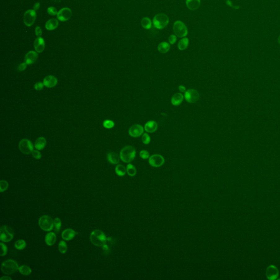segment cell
<instances>
[{
  "instance_id": "6da1fadb",
  "label": "cell",
  "mask_w": 280,
  "mask_h": 280,
  "mask_svg": "<svg viewBox=\"0 0 280 280\" xmlns=\"http://www.w3.org/2000/svg\"><path fill=\"white\" fill-rule=\"evenodd\" d=\"M136 154V149L133 146H127L121 150L120 158L123 162L129 163L134 159Z\"/></svg>"
},
{
  "instance_id": "7a4b0ae2",
  "label": "cell",
  "mask_w": 280,
  "mask_h": 280,
  "mask_svg": "<svg viewBox=\"0 0 280 280\" xmlns=\"http://www.w3.org/2000/svg\"><path fill=\"white\" fill-rule=\"evenodd\" d=\"M107 240L106 235L100 230H95L91 233V242L96 246L102 247L106 243Z\"/></svg>"
},
{
  "instance_id": "3957f363",
  "label": "cell",
  "mask_w": 280,
  "mask_h": 280,
  "mask_svg": "<svg viewBox=\"0 0 280 280\" xmlns=\"http://www.w3.org/2000/svg\"><path fill=\"white\" fill-rule=\"evenodd\" d=\"M19 269L18 263L13 259H8L3 262L1 265V270L3 273L7 275L15 273Z\"/></svg>"
},
{
  "instance_id": "277c9868",
  "label": "cell",
  "mask_w": 280,
  "mask_h": 280,
  "mask_svg": "<svg viewBox=\"0 0 280 280\" xmlns=\"http://www.w3.org/2000/svg\"><path fill=\"white\" fill-rule=\"evenodd\" d=\"M169 17L164 13L157 14L153 19V25L158 29H164L169 24Z\"/></svg>"
},
{
  "instance_id": "5b68a950",
  "label": "cell",
  "mask_w": 280,
  "mask_h": 280,
  "mask_svg": "<svg viewBox=\"0 0 280 280\" xmlns=\"http://www.w3.org/2000/svg\"><path fill=\"white\" fill-rule=\"evenodd\" d=\"M38 225L43 230L51 232L54 228V220L49 216H42L38 220Z\"/></svg>"
},
{
  "instance_id": "8992f818",
  "label": "cell",
  "mask_w": 280,
  "mask_h": 280,
  "mask_svg": "<svg viewBox=\"0 0 280 280\" xmlns=\"http://www.w3.org/2000/svg\"><path fill=\"white\" fill-rule=\"evenodd\" d=\"M14 237V231L12 228L3 225L0 229V240L4 242L11 241Z\"/></svg>"
},
{
  "instance_id": "52a82bcc",
  "label": "cell",
  "mask_w": 280,
  "mask_h": 280,
  "mask_svg": "<svg viewBox=\"0 0 280 280\" xmlns=\"http://www.w3.org/2000/svg\"><path fill=\"white\" fill-rule=\"evenodd\" d=\"M173 30L176 36L178 37H185L188 35V29L185 24L182 21L177 20L174 24Z\"/></svg>"
},
{
  "instance_id": "ba28073f",
  "label": "cell",
  "mask_w": 280,
  "mask_h": 280,
  "mask_svg": "<svg viewBox=\"0 0 280 280\" xmlns=\"http://www.w3.org/2000/svg\"><path fill=\"white\" fill-rule=\"evenodd\" d=\"M19 148L21 152L25 154H30L33 151V146L31 141L28 139L21 140L19 144Z\"/></svg>"
},
{
  "instance_id": "9c48e42d",
  "label": "cell",
  "mask_w": 280,
  "mask_h": 280,
  "mask_svg": "<svg viewBox=\"0 0 280 280\" xmlns=\"http://www.w3.org/2000/svg\"><path fill=\"white\" fill-rule=\"evenodd\" d=\"M200 95L198 91L190 89H188L184 93V98L185 100L189 103L194 104L197 102L199 100Z\"/></svg>"
},
{
  "instance_id": "30bf717a",
  "label": "cell",
  "mask_w": 280,
  "mask_h": 280,
  "mask_svg": "<svg viewBox=\"0 0 280 280\" xmlns=\"http://www.w3.org/2000/svg\"><path fill=\"white\" fill-rule=\"evenodd\" d=\"M149 164L154 167H158L162 166L164 164L165 159L162 155L160 154H153L149 158Z\"/></svg>"
},
{
  "instance_id": "8fae6325",
  "label": "cell",
  "mask_w": 280,
  "mask_h": 280,
  "mask_svg": "<svg viewBox=\"0 0 280 280\" xmlns=\"http://www.w3.org/2000/svg\"><path fill=\"white\" fill-rule=\"evenodd\" d=\"M36 18V13L35 10H28L24 16V21L27 26L33 25Z\"/></svg>"
},
{
  "instance_id": "7c38bea8",
  "label": "cell",
  "mask_w": 280,
  "mask_h": 280,
  "mask_svg": "<svg viewBox=\"0 0 280 280\" xmlns=\"http://www.w3.org/2000/svg\"><path fill=\"white\" fill-rule=\"evenodd\" d=\"M144 127L140 124H135L130 127L129 134L131 136L134 138L141 136L144 132Z\"/></svg>"
},
{
  "instance_id": "4fadbf2b",
  "label": "cell",
  "mask_w": 280,
  "mask_h": 280,
  "mask_svg": "<svg viewBox=\"0 0 280 280\" xmlns=\"http://www.w3.org/2000/svg\"><path fill=\"white\" fill-rule=\"evenodd\" d=\"M72 16V11L69 8H64L57 14L58 19L61 21H67Z\"/></svg>"
},
{
  "instance_id": "5bb4252c",
  "label": "cell",
  "mask_w": 280,
  "mask_h": 280,
  "mask_svg": "<svg viewBox=\"0 0 280 280\" xmlns=\"http://www.w3.org/2000/svg\"><path fill=\"white\" fill-rule=\"evenodd\" d=\"M43 83L44 86L47 88H53L58 83V79L56 77L49 75L44 78Z\"/></svg>"
},
{
  "instance_id": "9a60e30c",
  "label": "cell",
  "mask_w": 280,
  "mask_h": 280,
  "mask_svg": "<svg viewBox=\"0 0 280 280\" xmlns=\"http://www.w3.org/2000/svg\"><path fill=\"white\" fill-rule=\"evenodd\" d=\"M34 48L37 53H42L45 48V42L42 37H38L34 42Z\"/></svg>"
},
{
  "instance_id": "2e32d148",
  "label": "cell",
  "mask_w": 280,
  "mask_h": 280,
  "mask_svg": "<svg viewBox=\"0 0 280 280\" xmlns=\"http://www.w3.org/2000/svg\"><path fill=\"white\" fill-rule=\"evenodd\" d=\"M38 58V54L34 51H29L25 56V62L28 65H31L35 63Z\"/></svg>"
},
{
  "instance_id": "e0dca14e",
  "label": "cell",
  "mask_w": 280,
  "mask_h": 280,
  "mask_svg": "<svg viewBox=\"0 0 280 280\" xmlns=\"http://www.w3.org/2000/svg\"><path fill=\"white\" fill-rule=\"evenodd\" d=\"M76 234H78V233L75 232L74 230L72 229H67L63 231L61 236L63 240L66 241H69L72 240V238H74Z\"/></svg>"
},
{
  "instance_id": "ac0fdd59",
  "label": "cell",
  "mask_w": 280,
  "mask_h": 280,
  "mask_svg": "<svg viewBox=\"0 0 280 280\" xmlns=\"http://www.w3.org/2000/svg\"><path fill=\"white\" fill-rule=\"evenodd\" d=\"M144 129L148 133L154 132L158 129L157 123L154 121H149L146 123Z\"/></svg>"
},
{
  "instance_id": "d6986e66",
  "label": "cell",
  "mask_w": 280,
  "mask_h": 280,
  "mask_svg": "<svg viewBox=\"0 0 280 280\" xmlns=\"http://www.w3.org/2000/svg\"><path fill=\"white\" fill-rule=\"evenodd\" d=\"M56 236L53 232H49L47 234L45 237V242L47 245L51 246L56 243Z\"/></svg>"
},
{
  "instance_id": "ffe728a7",
  "label": "cell",
  "mask_w": 280,
  "mask_h": 280,
  "mask_svg": "<svg viewBox=\"0 0 280 280\" xmlns=\"http://www.w3.org/2000/svg\"><path fill=\"white\" fill-rule=\"evenodd\" d=\"M186 6L188 9L194 11L200 6V0H186Z\"/></svg>"
},
{
  "instance_id": "44dd1931",
  "label": "cell",
  "mask_w": 280,
  "mask_h": 280,
  "mask_svg": "<svg viewBox=\"0 0 280 280\" xmlns=\"http://www.w3.org/2000/svg\"><path fill=\"white\" fill-rule=\"evenodd\" d=\"M184 96L181 93H177L175 94L171 98V104L174 106H178L183 101Z\"/></svg>"
},
{
  "instance_id": "7402d4cb",
  "label": "cell",
  "mask_w": 280,
  "mask_h": 280,
  "mask_svg": "<svg viewBox=\"0 0 280 280\" xmlns=\"http://www.w3.org/2000/svg\"><path fill=\"white\" fill-rule=\"evenodd\" d=\"M107 159L112 164H117L120 161V157L114 152H109L107 154Z\"/></svg>"
},
{
  "instance_id": "603a6c76",
  "label": "cell",
  "mask_w": 280,
  "mask_h": 280,
  "mask_svg": "<svg viewBox=\"0 0 280 280\" xmlns=\"http://www.w3.org/2000/svg\"><path fill=\"white\" fill-rule=\"evenodd\" d=\"M46 140L43 137H40L36 140L35 147L37 150H42L46 145Z\"/></svg>"
},
{
  "instance_id": "cb8c5ba5",
  "label": "cell",
  "mask_w": 280,
  "mask_h": 280,
  "mask_svg": "<svg viewBox=\"0 0 280 280\" xmlns=\"http://www.w3.org/2000/svg\"><path fill=\"white\" fill-rule=\"evenodd\" d=\"M59 25L58 20L56 19H51L47 21L46 24V28L48 30H53L57 28Z\"/></svg>"
},
{
  "instance_id": "d4e9b609",
  "label": "cell",
  "mask_w": 280,
  "mask_h": 280,
  "mask_svg": "<svg viewBox=\"0 0 280 280\" xmlns=\"http://www.w3.org/2000/svg\"><path fill=\"white\" fill-rule=\"evenodd\" d=\"M170 49V45L167 42L160 43L158 46V50L161 53H167Z\"/></svg>"
},
{
  "instance_id": "484cf974",
  "label": "cell",
  "mask_w": 280,
  "mask_h": 280,
  "mask_svg": "<svg viewBox=\"0 0 280 280\" xmlns=\"http://www.w3.org/2000/svg\"><path fill=\"white\" fill-rule=\"evenodd\" d=\"M189 45V39L187 37H183L179 41L178 48L181 51H184L187 48Z\"/></svg>"
},
{
  "instance_id": "4316f807",
  "label": "cell",
  "mask_w": 280,
  "mask_h": 280,
  "mask_svg": "<svg viewBox=\"0 0 280 280\" xmlns=\"http://www.w3.org/2000/svg\"><path fill=\"white\" fill-rule=\"evenodd\" d=\"M278 271L277 269L276 268L275 266H270L267 270L266 275L269 278L273 279L276 278V276H278Z\"/></svg>"
},
{
  "instance_id": "83f0119b",
  "label": "cell",
  "mask_w": 280,
  "mask_h": 280,
  "mask_svg": "<svg viewBox=\"0 0 280 280\" xmlns=\"http://www.w3.org/2000/svg\"><path fill=\"white\" fill-rule=\"evenodd\" d=\"M19 273L24 276L29 275L32 272L31 269L27 265H22L19 266L18 269Z\"/></svg>"
},
{
  "instance_id": "f1b7e54d",
  "label": "cell",
  "mask_w": 280,
  "mask_h": 280,
  "mask_svg": "<svg viewBox=\"0 0 280 280\" xmlns=\"http://www.w3.org/2000/svg\"><path fill=\"white\" fill-rule=\"evenodd\" d=\"M115 171L117 175L122 177L124 176L126 174L127 168H125V167L123 165L119 164L117 165V167H116Z\"/></svg>"
},
{
  "instance_id": "f546056e",
  "label": "cell",
  "mask_w": 280,
  "mask_h": 280,
  "mask_svg": "<svg viewBox=\"0 0 280 280\" xmlns=\"http://www.w3.org/2000/svg\"><path fill=\"white\" fill-rule=\"evenodd\" d=\"M141 26L145 29H149L152 27V21L148 17H144L141 20Z\"/></svg>"
},
{
  "instance_id": "4dcf8cb0",
  "label": "cell",
  "mask_w": 280,
  "mask_h": 280,
  "mask_svg": "<svg viewBox=\"0 0 280 280\" xmlns=\"http://www.w3.org/2000/svg\"><path fill=\"white\" fill-rule=\"evenodd\" d=\"M14 246H15L16 248L17 249V250H23L26 247V243L25 240H22V239H20V240H17V241L15 242Z\"/></svg>"
},
{
  "instance_id": "1f68e13d",
  "label": "cell",
  "mask_w": 280,
  "mask_h": 280,
  "mask_svg": "<svg viewBox=\"0 0 280 280\" xmlns=\"http://www.w3.org/2000/svg\"><path fill=\"white\" fill-rule=\"evenodd\" d=\"M127 172L130 176H135L136 174V169L133 165L129 164L127 167Z\"/></svg>"
},
{
  "instance_id": "d6a6232c",
  "label": "cell",
  "mask_w": 280,
  "mask_h": 280,
  "mask_svg": "<svg viewBox=\"0 0 280 280\" xmlns=\"http://www.w3.org/2000/svg\"><path fill=\"white\" fill-rule=\"evenodd\" d=\"M61 227V220L59 218H56L54 220V230L56 233L59 232Z\"/></svg>"
},
{
  "instance_id": "836d02e7",
  "label": "cell",
  "mask_w": 280,
  "mask_h": 280,
  "mask_svg": "<svg viewBox=\"0 0 280 280\" xmlns=\"http://www.w3.org/2000/svg\"><path fill=\"white\" fill-rule=\"evenodd\" d=\"M58 248H59V251L62 254H64V253L67 252V244H66L65 241H61L59 243Z\"/></svg>"
},
{
  "instance_id": "e575fe53",
  "label": "cell",
  "mask_w": 280,
  "mask_h": 280,
  "mask_svg": "<svg viewBox=\"0 0 280 280\" xmlns=\"http://www.w3.org/2000/svg\"><path fill=\"white\" fill-rule=\"evenodd\" d=\"M8 188V183L5 180H1L0 181V192L2 193L5 192Z\"/></svg>"
},
{
  "instance_id": "d590c367",
  "label": "cell",
  "mask_w": 280,
  "mask_h": 280,
  "mask_svg": "<svg viewBox=\"0 0 280 280\" xmlns=\"http://www.w3.org/2000/svg\"><path fill=\"white\" fill-rule=\"evenodd\" d=\"M142 142L144 144H148L151 142V137L148 134L144 133L142 135Z\"/></svg>"
},
{
  "instance_id": "8d00e7d4",
  "label": "cell",
  "mask_w": 280,
  "mask_h": 280,
  "mask_svg": "<svg viewBox=\"0 0 280 280\" xmlns=\"http://www.w3.org/2000/svg\"><path fill=\"white\" fill-rule=\"evenodd\" d=\"M103 125L106 129H111L112 127H114V123L113 121H111V120H106L104 122Z\"/></svg>"
},
{
  "instance_id": "74e56055",
  "label": "cell",
  "mask_w": 280,
  "mask_h": 280,
  "mask_svg": "<svg viewBox=\"0 0 280 280\" xmlns=\"http://www.w3.org/2000/svg\"><path fill=\"white\" fill-rule=\"evenodd\" d=\"M140 156L143 159H149V153L148 151L146 150H142L140 152Z\"/></svg>"
},
{
  "instance_id": "f35d334b",
  "label": "cell",
  "mask_w": 280,
  "mask_h": 280,
  "mask_svg": "<svg viewBox=\"0 0 280 280\" xmlns=\"http://www.w3.org/2000/svg\"><path fill=\"white\" fill-rule=\"evenodd\" d=\"M0 246H1V248L0 256H2V257L5 256V255H6L7 253V246H6V245L5 244L2 243V242H1V243H0Z\"/></svg>"
},
{
  "instance_id": "ab89813d",
  "label": "cell",
  "mask_w": 280,
  "mask_h": 280,
  "mask_svg": "<svg viewBox=\"0 0 280 280\" xmlns=\"http://www.w3.org/2000/svg\"><path fill=\"white\" fill-rule=\"evenodd\" d=\"M47 12L48 13V14H50L51 16H55V15L58 14V13L55 7H49L47 9Z\"/></svg>"
},
{
  "instance_id": "60d3db41",
  "label": "cell",
  "mask_w": 280,
  "mask_h": 280,
  "mask_svg": "<svg viewBox=\"0 0 280 280\" xmlns=\"http://www.w3.org/2000/svg\"><path fill=\"white\" fill-rule=\"evenodd\" d=\"M32 155L36 159H40L42 157L41 153L38 150H33L32 152Z\"/></svg>"
},
{
  "instance_id": "b9f144b4",
  "label": "cell",
  "mask_w": 280,
  "mask_h": 280,
  "mask_svg": "<svg viewBox=\"0 0 280 280\" xmlns=\"http://www.w3.org/2000/svg\"><path fill=\"white\" fill-rule=\"evenodd\" d=\"M44 87V84L41 82H37L34 85V89L36 91H41Z\"/></svg>"
},
{
  "instance_id": "7bdbcfd3",
  "label": "cell",
  "mask_w": 280,
  "mask_h": 280,
  "mask_svg": "<svg viewBox=\"0 0 280 280\" xmlns=\"http://www.w3.org/2000/svg\"><path fill=\"white\" fill-rule=\"evenodd\" d=\"M177 41V36L176 35H170L169 37V42L170 44H174L176 43Z\"/></svg>"
},
{
  "instance_id": "ee69618b",
  "label": "cell",
  "mask_w": 280,
  "mask_h": 280,
  "mask_svg": "<svg viewBox=\"0 0 280 280\" xmlns=\"http://www.w3.org/2000/svg\"><path fill=\"white\" fill-rule=\"evenodd\" d=\"M35 33H36V35H37L38 37H41L42 36V34L41 28H40L39 26H37L35 29Z\"/></svg>"
},
{
  "instance_id": "f6af8a7d",
  "label": "cell",
  "mask_w": 280,
  "mask_h": 280,
  "mask_svg": "<svg viewBox=\"0 0 280 280\" xmlns=\"http://www.w3.org/2000/svg\"><path fill=\"white\" fill-rule=\"evenodd\" d=\"M28 64L25 62V63H21L20 64L18 67V69L20 71H23L26 69Z\"/></svg>"
},
{
  "instance_id": "bcb514c9",
  "label": "cell",
  "mask_w": 280,
  "mask_h": 280,
  "mask_svg": "<svg viewBox=\"0 0 280 280\" xmlns=\"http://www.w3.org/2000/svg\"><path fill=\"white\" fill-rule=\"evenodd\" d=\"M178 90L180 91L181 93H185L186 91V88L184 86L181 85L178 87Z\"/></svg>"
},
{
  "instance_id": "7dc6e473",
  "label": "cell",
  "mask_w": 280,
  "mask_h": 280,
  "mask_svg": "<svg viewBox=\"0 0 280 280\" xmlns=\"http://www.w3.org/2000/svg\"><path fill=\"white\" fill-rule=\"evenodd\" d=\"M39 7H40V3L38 2L36 3L33 6V10H35V11H37L39 9Z\"/></svg>"
},
{
  "instance_id": "c3c4849f",
  "label": "cell",
  "mask_w": 280,
  "mask_h": 280,
  "mask_svg": "<svg viewBox=\"0 0 280 280\" xmlns=\"http://www.w3.org/2000/svg\"><path fill=\"white\" fill-rule=\"evenodd\" d=\"M0 280H12V278H10L9 276H3L2 278H0Z\"/></svg>"
},
{
  "instance_id": "681fc988",
  "label": "cell",
  "mask_w": 280,
  "mask_h": 280,
  "mask_svg": "<svg viewBox=\"0 0 280 280\" xmlns=\"http://www.w3.org/2000/svg\"><path fill=\"white\" fill-rule=\"evenodd\" d=\"M51 1H53V2H60L61 0H51Z\"/></svg>"
},
{
  "instance_id": "f907efd6",
  "label": "cell",
  "mask_w": 280,
  "mask_h": 280,
  "mask_svg": "<svg viewBox=\"0 0 280 280\" xmlns=\"http://www.w3.org/2000/svg\"><path fill=\"white\" fill-rule=\"evenodd\" d=\"M278 43L280 44V36L278 37Z\"/></svg>"
}]
</instances>
